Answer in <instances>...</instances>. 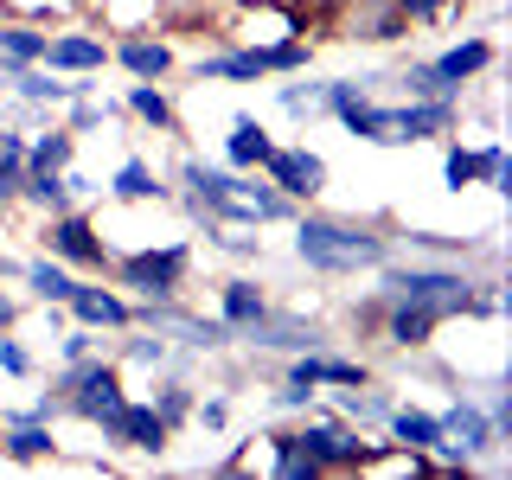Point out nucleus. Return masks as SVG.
Segmentation results:
<instances>
[{
  "instance_id": "f257e3e1",
  "label": "nucleus",
  "mask_w": 512,
  "mask_h": 480,
  "mask_svg": "<svg viewBox=\"0 0 512 480\" xmlns=\"http://www.w3.org/2000/svg\"><path fill=\"white\" fill-rule=\"evenodd\" d=\"M295 256L314 276H359V269L391 263L397 244H391L384 224L333 218V212H295Z\"/></svg>"
},
{
  "instance_id": "f03ea898",
  "label": "nucleus",
  "mask_w": 512,
  "mask_h": 480,
  "mask_svg": "<svg viewBox=\"0 0 512 480\" xmlns=\"http://www.w3.org/2000/svg\"><path fill=\"white\" fill-rule=\"evenodd\" d=\"M468 295H474L468 263H442V256L378 263V301H416V308H436L448 320V314H468Z\"/></svg>"
},
{
  "instance_id": "7ed1b4c3",
  "label": "nucleus",
  "mask_w": 512,
  "mask_h": 480,
  "mask_svg": "<svg viewBox=\"0 0 512 480\" xmlns=\"http://www.w3.org/2000/svg\"><path fill=\"white\" fill-rule=\"evenodd\" d=\"M116 269V288H135L141 301H180L186 295V269H192V250L186 244H160V250H135L122 256Z\"/></svg>"
},
{
  "instance_id": "20e7f679",
  "label": "nucleus",
  "mask_w": 512,
  "mask_h": 480,
  "mask_svg": "<svg viewBox=\"0 0 512 480\" xmlns=\"http://www.w3.org/2000/svg\"><path fill=\"white\" fill-rule=\"evenodd\" d=\"M39 244H45V256H58V263H71V269H109V244L96 237V224L77 212V205L58 212V218H45Z\"/></svg>"
},
{
  "instance_id": "39448f33",
  "label": "nucleus",
  "mask_w": 512,
  "mask_h": 480,
  "mask_svg": "<svg viewBox=\"0 0 512 480\" xmlns=\"http://www.w3.org/2000/svg\"><path fill=\"white\" fill-rule=\"evenodd\" d=\"M455 122H461V103H448V96H404V103H391V148L442 141L455 135Z\"/></svg>"
},
{
  "instance_id": "423d86ee",
  "label": "nucleus",
  "mask_w": 512,
  "mask_h": 480,
  "mask_svg": "<svg viewBox=\"0 0 512 480\" xmlns=\"http://www.w3.org/2000/svg\"><path fill=\"white\" fill-rule=\"evenodd\" d=\"M263 180L276 186V192H288L295 205H308V199H320L327 192V160H320L314 148H269V160H263Z\"/></svg>"
},
{
  "instance_id": "0eeeda50",
  "label": "nucleus",
  "mask_w": 512,
  "mask_h": 480,
  "mask_svg": "<svg viewBox=\"0 0 512 480\" xmlns=\"http://www.w3.org/2000/svg\"><path fill=\"white\" fill-rule=\"evenodd\" d=\"M103 442H116V448H141V455H167V442H173V429L154 416V404H135V397H122L116 410L103 416Z\"/></svg>"
},
{
  "instance_id": "6e6552de",
  "label": "nucleus",
  "mask_w": 512,
  "mask_h": 480,
  "mask_svg": "<svg viewBox=\"0 0 512 480\" xmlns=\"http://www.w3.org/2000/svg\"><path fill=\"white\" fill-rule=\"evenodd\" d=\"M64 314H71L77 327H96V333H128L135 327V301H128L122 288H96V282H77L71 301H64Z\"/></svg>"
},
{
  "instance_id": "1a4fd4ad",
  "label": "nucleus",
  "mask_w": 512,
  "mask_h": 480,
  "mask_svg": "<svg viewBox=\"0 0 512 480\" xmlns=\"http://www.w3.org/2000/svg\"><path fill=\"white\" fill-rule=\"evenodd\" d=\"M340 20V39H365V45H391V39H404L410 20L391 7V0H352V7L333 13Z\"/></svg>"
},
{
  "instance_id": "9d476101",
  "label": "nucleus",
  "mask_w": 512,
  "mask_h": 480,
  "mask_svg": "<svg viewBox=\"0 0 512 480\" xmlns=\"http://www.w3.org/2000/svg\"><path fill=\"white\" fill-rule=\"evenodd\" d=\"M231 180L237 173L231 167H205V160H180V205L192 218H218L224 205H231Z\"/></svg>"
},
{
  "instance_id": "9b49d317",
  "label": "nucleus",
  "mask_w": 512,
  "mask_h": 480,
  "mask_svg": "<svg viewBox=\"0 0 512 480\" xmlns=\"http://www.w3.org/2000/svg\"><path fill=\"white\" fill-rule=\"evenodd\" d=\"M45 71L58 77H96L109 64V45L96 39V32H58V39H45Z\"/></svg>"
},
{
  "instance_id": "f8f14e48",
  "label": "nucleus",
  "mask_w": 512,
  "mask_h": 480,
  "mask_svg": "<svg viewBox=\"0 0 512 480\" xmlns=\"http://www.w3.org/2000/svg\"><path fill=\"white\" fill-rule=\"evenodd\" d=\"M192 77L199 84H256V77H269V64H263V45H224V52H205L192 64Z\"/></svg>"
},
{
  "instance_id": "ddd939ff",
  "label": "nucleus",
  "mask_w": 512,
  "mask_h": 480,
  "mask_svg": "<svg viewBox=\"0 0 512 480\" xmlns=\"http://www.w3.org/2000/svg\"><path fill=\"white\" fill-rule=\"evenodd\" d=\"M487 64H493V39H461V45H448V52L429 58V71L442 77V90H448V96H461L480 71H487Z\"/></svg>"
},
{
  "instance_id": "4468645a",
  "label": "nucleus",
  "mask_w": 512,
  "mask_h": 480,
  "mask_svg": "<svg viewBox=\"0 0 512 480\" xmlns=\"http://www.w3.org/2000/svg\"><path fill=\"white\" fill-rule=\"evenodd\" d=\"M384 436H391L397 448H416V455L436 461V448H442V416H436V410H416V404H391V416H384Z\"/></svg>"
},
{
  "instance_id": "2eb2a0df",
  "label": "nucleus",
  "mask_w": 512,
  "mask_h": 480,
  "mask_svg": "<svg viewBox=\"0 0 512 480\" xmlns=\"http://www.w3.org/2000/svg\"><path fill=\"white\" fill-rule=\"evenodd\" d=\"M109 199H122V205H167L173 186L160 180V173H154L141 154H128L122 167H116V180H109Z\"/></svg>"
},
{
  "instance_id": "dca6fc26",
  "label": "nucleus",
  "mask_w": 512,
  "mask_h": 480,
  "mask_svg": "<svg viewBox=\"0 0 512 480\" xmlns=\"http://www.w3.org/2000/svg\"><path fill=\"white\" fill-rule=\"evenodd\" d=\"M269 308H276V301H269V295H263L256 282H244V276H231V282L218 288V320L231 327V340H237L244 327H256V320H263Z\"/></svg>"
},
{
  "instance_id": "f3484780",
  "label": "nucleus",
  "mask_w": 512,
  "mask_h": 480,
  "mask_svg": "<svg viewBox=\"0 0 512 480\" xmlns=\"http://www.w3.org/2000/svg\"><path fill=\"white\" fill-rule=\"evenodd\" d=\"M109 58H116L128 77H141V84H160V77L173 71V45L167 39H122V45H109Z\"/></svg>"
},
{
  "instance_id": "a211bd4d",
  "label": "nucleus",
  "mask_w": 512,
  "mask_h": 480,
  "mask_svg": "<svg viewBox=\"0 0 512 480\" xmlns=\"http://www.w3.org/2000/svg\"><path fill=\"white\" fill-rule=\"evenodd\" d=\"M269 148H276V135H269L256 116H231V135H224V160H231L237 173H256L269 160Z\"/></svg>"
},
{
  "instance_id": "6ab92c4d",
  "label": "nucleus",
  "mask_w": 512,
  "mask_h": 480,
  "mask_svg": "<svg viewBox=\"0 0 512 480\" xmlns=\"http://www.w3.org/2000/svg\"><path fill=\"white\" fill-rule=\"evenodd\" d=\"M333 122H340L352 141H372V148H391V103H384V96H359V103H346Z\"/></svg>"
},
{
  "instance_id": "aec40b11",
  "label": "nucleus",
  "mask_w": 512,
  "mask_h": 480,
  "mask_svg": "<svg viewBox=\"0 0 512 480\" xmlns=\"http://www.w3.org/2000/svg\"><path fill=\"white\" fill-rule=\"evenodd\" d=\"M0 455L7 461H45V455H58V436H52V423H0Z\"/></svg>"
},
{
  "instance_id": "412c9836",
  "label": "nucleus",
  "mask_w": 512,
  "mask_h": 480,
  "mask_svg": "<svg viewBox=\"0 0 512 480\" xmlns=\"http://www.w3.org/2000/svg\"><path fill=\"white\" fill-rule=\"evenodd\" d=\"M20 276H26V288L45 301V308H64V301H71V288H77L71 263H58V256H32V263L20 269Z\"/></svg>"
},
{
  "instance_id": "4be33fe9",
  "label": "nucleus",
  "mask_w": 512,
  "mask_h": 480,
  "mask_svg": "<svg viewBox=\"0 0 512 480\" xmlns=\"http://www.w3.org/2000/svg\"><path fill=\"white\" fill-rule=\"evenodd\" d=\"M20 205H32V212H45V218H58V212H71V205H77V192L64 186V173H39V167H26V180H20Z\"/></svg>"
},
{
  "instance_id": "5701e85b",
  "label": "nucleus",
  "mask_w": 512,
  "mask_h": 480,
  "mask_svg": "<svg viewBox=\"0 0 512 480\" xmlns=\"http://www.w3.org/2000/svg\"><path fill=\"white\" fill-rule=\"evenodd\" d=\"M391 404H397L391 391H372V384H346L340 404H333V416H346V423H359V429H384Z\"/></svg>"
},
{
  "instance_id": "b1692460",
  "label": "nucleus",
  "mask_w": 512,
  "mask_h": 480,
  "mask_svg": "<svg viewBox=\"0 0 512 480\" xmlns=\"http://www.w3.org/2000/svg\"><path fill=\"white\" fill-rule=\"evenodd\" d=\"M77 160V135L64 122H52L45 135H26V167H39V173H64Z\"/></svg>"
},
{
  "instance_id": "393cba45",
  "label": "nucleus",
  "mask_w": 512,
  "mask_h": 480,
  "mask_svg": "<svg viewBox=\"0 0 512 480\" xmlns=\"http://www.w3.org/2000/svg\"><path fill=\"white\" fill-rule=\"evenodd\" d=\"M26 135H32V128L0 122V205H20V180H26Z\"/></svg>"
},
{
  "instance_id": "a878e982",
  "label": "nucleus",
  "mask_w": 512,
  "mask_h": 480,
  "mask_svg": "<svg viewBox=\"0 0 512 480\" xmlns=\"http://www.w3.org/2000/svg\"><path fill=\"white\" fill-rule=\"evenodd\" d=\"M128 116L148 122L154 135H173V128H180V116H173V96L160 90V84H141V77L128 84Z\"/></svg>"
},
{
  "instance_id": "bb28decb",
  "label": "nucleus",
  "mask_w": 512,
  "mask_h": 480,
  "mask_svg": "<svg viewBox=\"0 0 512 480\" xmlns=\"http://www.w3.org/2000/svg\"><path fill=\"white\" fill-rule=\"evenodd\" d=\"M45 39H52V32H39L32 20H0V64H39Z\"/></svg>"
},
{
  "instance_id": "cd10ccee",
  "label": "nucleus",
  "mask_w": 512,
  "mask_h": 480,
  "mask_svg": "<svg viewBox=\"0 0 512 480\" xmlns=\"http://www.w3.org/2000/svg\"><path fill=\"white\" fill-rule=\"evenodd\" d=\"M199 224H205V244L237 256V263H256V256H263V237H250L244 224H218V218H199Z\"/></svg>"
},
{
  "instance_id": "c85d7f7f",
  "label": "nucleus",
  "mask_w": 512,
  "mask_h": 480,
  "mask_svg": "<svg viewBox=\"0 0 512 480\" xmlns=\"http://www.w3.org/2000/svg\"><path fill=\"white\" fill-rule=\"evenodd\" d=\"M269 448H276V461H269V468H276V480H320V461L308 455V448H301L295 436H269Z\"/></svg>"
},
{
  "instance_id": "c756f323",
  "label": "nucleus",
  "mask_w": 512,
  "mask_h": 480,
  "mask_svg": "<svg viewBox=\"0 0 512 480\" xmlns=\"http://www.w3.org/2000/svg\"><path fill=\"white\" fill-rule=\"evenodd\" d=\"M122 359H128V365H148V372H167V359H173V340H160L154 327H128V340H122Z\"/></svg>"
},
{
  "instance_id": "7c9ffc66",
  "label": "nucleus",
  "mask_w": 512,
  "mask_h": 480,
  "mask_svg": "<svg viewBox=\"0 0 512 480\" xmlns=\"http://www.w3.org/2000/svg\"><path fill=\"white\" fill-rule=\"evenodd\" d=\"M308 58H314L308 32H288V39H269V45H263V64H269L276 77H295V71H308Z\"/></svg>"
},
{
  "instance_id": "2f4dec72",
  "label": "nucleus",
  "mask_w": 512,
  "mask_h": 480,
  "mask_svg": "<svg viewBox=\"0 0 512 480\" xmlns=\"http://www.w3.org/2000/svg\"><path fill=\"white\" fill-rule=\"evenodd\" d=\"M192 404H199V397H192L186 378H167V384L154 391V416H160L167 429H186V423H192Z\"/></svg>"
},
{
  "instance_id": "473e14b6",
  "label": "nucleus",
  "mask_w": 512,
  "mask_h": 480,
  "mask_svg": "<svg viewBox=\"0 0 512 480\" xmlns=\"http://www.w3.org/2000/svg\"><path fill=\"white\" fill-rule=\"evenodd\" d=\"M474 186L512 192V167H506V148H500V141H487V148H474Z\"/></svg>"
},
{
  "instance_id": "72a5a7b5",
  "label": "nucleus",
  "mask_w": 512,
  "mask_h": 480,
  "mask_svg": "<svg viewBox=\"0 0 512 480\" xmlns=\"http://www.w3.org/2000/svg\"><path fill=\"white\" fill-rule=\"evenodd\" d=\"M320 90H327V84H282V90H276L282 116H288V122H314V116H320Z\"/></svg>"
},
{
  "instance_id": "f704fd0d",
  "label": "nucleus",
  "mask_w": 512,
  "mask_h": 480,
  "mask_svg": "<svg viewBox=\"0 0 512 480\" xmlns=\"http://www.w3.org/2000/svg\"><path fill=\"white\" fill-rule=\"evenodd\" d=\"M442 186L448 192H468L474 186V148H461V141H448V148H442Z\"/></svg>"
},
{
  "instance_id": "c9c22d12",
  "label": "nucleus",
  "mask_w": 512,
  "mask_h": 480,
  "mask_svg": "<svg viewBox=\"0 0 512 480\" xmlns=\"http://www.w3.org/2000/svg\"><path fill=\"white\" fill-rule=\"evenodd\" d=\"M480 410L500 423V436H512V391H506V378H493V384H480Z\"/></svg>"
},
{
  "instance_id": "e433bc0d",
  "label": "nucleus",
  "mask_w": 512,
  "mask_h": 480,
  "mask_svg": "<svg viewBox=\"0 0 512 480\" xmlns=\"http://www.w3.org/2000/svg\"><path fill=\"white\" fill-rule=\"evenodd\" d=\"M391 7H397V13H404V20H410V26H429V20H442V13H455V7H461V0H391Z\"/></svg>"
},
{
  "instance_id": "4c0bfd02",
  "label": "nucleus",
  "mask_w": 512,
  "mask_h": 480,
  "mask_svg": "<svg viewBox=\"0 0 512 480\" xmlns=\"http://www.w3.org/2000/svg\"><path fill=\"white\" fill-rule=\"evenodd\" d=\"M314 384H295V378H282L276 384V397H269V410H314Z\"/></svg>"
},
{
  "instance_id": "58836bf2",
  "label": "nucleus",
  "mask_w": 512,
  "mask_h": 480,
  "mask_svg": "<svg viewBox=\"0 0 512 480\" xmlns=\"http://www.w3.org/2000/svg\"><path fill=\"white\" fill-rule=\"evenodd\" d=\"M0 372H7V378H32V352L13 340V327L0 333Z\"/></svg>"
},
{
  "instance_id": "ea45409f",
  "label": "nucleus",
  "mask_w": 512,
  "mask_h": 480,
  "mask_svg": "<svg viewBox=\"0 0 512 480\" xmlns=\"http://www.w3.org/2000/svg\"><path fill=\"white\" fill-rule=\"evenodd\" d=\"M90 352H96V327H77V320H71V327H64V340H58V359L71 365V359H90Z\"/></svg>"
},
{
  "instance_id": "a19ab883",
  "label": "nucleus",
  "mask_w": 512,
  "mask_h": 480,
  "mask_svg": "<svg viewBox=\"0 0 512 480\" xmlns=\"http://www.w3.org/2000/svg\"><path fill=\"white\" fill-rule=\"evenodd\" d=\"M192 423H199V429H224V423H231V397H199V404H192Z\"/></svg>"
},
{
  "instance_id": "79ce46f5",
  "label": "nucleus",
  "mask_w": 512,
  "mask_h": 480,
  "mask_svg": "<svg viewBox=\"0 0 512 480\" xmlns=\"http://www.w3.org/2000/svg\"><path fill=\"white\" fill-rule=\"evenodd\" d=\"M13 320H20V301H13V295H7V288H0V333H7V327H13Z\"/></svg>"
},
{
  "instance_id": "37998d69",
  "label": "nucleus",
  "mask_w": 512,
  "mask_h": 480,
  "mask_svg": "<svg viewBox=\"0 0 512 480\" xmlns=\"http://www.w3.org/2000/svg\"><path fill=\"white\" fill-rule=\"evenodd\" d=\"M308 7L320 13V20H333V13H340V7H352V0H308Z\"/></svg>"
},
{
  "instance_id": "c03bdc74",
  "label": "nucleus",
  "mask_w": 512,
  "mask_h": 480,
  "mask_svg": "<svg viewBox=\"0 0 512 480\" xmlns=\"http://www.w3.org/2000/svg\"><path fill=\"white\" fill-rule=\"evenodd\" d=\"M276 7H282V13H301V7H308V0H276Z\"/></svg>"
},
{
  "instance_id": "a18cd8bd",
  "label": "nucleus",
  "mask_w": 512,
  "mask_h": 480,
  "mask_svg": "<svg viewBox=\"0 0 512 480\" xmlns=\"http://www.w3.org/2000/svg\"><path fill=\"white\" fill-rule=\"evenodd\" d=\"M0 231H7V205H0Z\"/></svg>"
}]
</instances>
